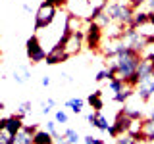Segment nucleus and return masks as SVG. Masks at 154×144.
Masks as SVG:
<instances>
[{"instance_id": "f704fd0d", "label": "nucleus", "mask_w": 154, "mask_h": 144, "mask_svg": "<svg viewBox=\"0 0 154 144\" xmlns=\"http://www.w3.org/2000/svg\"><path fill=\"white\" fill-rule=\"evenodd\" d=\"M56 144H71V142H69V140L66 138V134H62L60 138H56Z\"/></svg>"}, {"instance_id": "f8f14e48", "label": "nucleus", "mask_w": 154, "mask_h": 144, "mask_svg": "<svg viewBox=\"0 0 154 144\" xmlns=\"http://www.w3.org/2000/svg\"><path fill=\"white\" fill-rule=\"evenodd\" d=\"M141 142H154V119H143V133H141Z\"/></svg>"}, {"instance_id": "cd10ccee", "label": "nucleus", "mask_w": 154, "mask_h": 144, "mask_svg": "<svg viewBox=\"0 0 154 144\" xmlns=\"http://www.w3.org/2000/svg\"><path fill=\"white\" fill-rule=\"evenodd\" d=\"M46 131H50V134L54 138H60L62 136V134L56 131V119H54V121H46Z\"/></svg>"}, {"instance_id": "4be33fe9", "label": "nucleus", "mask_w": 154, "mask_h": 144, "mask_svg": "<svg viewBox=\"0 0 154 144\" xmlns=\"http://www.w3.org/2000/svg\"><path fill=\"white\" fill-rule=\"evenodd\" d=\"M110 90H112V92L116 94V92H122V90L125 88V86H127V83H125L123 79H118V77H116V79H112L110 81Z\"/></svg>"}, {"instance_id": "c756f323", "label": "nucleus", "mask_w": 154, "mask_h": 144, "mask_svg": "<svg viewBox=\"0 0 154 144\" xmlns=\"http://www.w3.org/2000/svg\"><path fill=\"white\" fill-rule=\"evenodd\" d=\"M83 144H104V140H100V138H94L93 134H87L83 138Z\"/></svg>"}, {"instance_id": "a878e982", "label": "nucleus", "mask_w": 154, "mask_h": 144, "mask_svg": "<svg viewBox=\"0 0 154 144\" xmlns=\"http://www.w3.org/2000/svg\"><path fill=\"white\" fill-rule=\"evenodd\" d=\"M64 134H66V138H67V140H69L71 144H79V140H81L79 133H77V131H73V129H66V131H64Z\"/></svg>"}, {"instance_id": "412c9836", "label": "nucleus", "mask_w": 154, "mask_h": 144, "mask_svg": "<svg viewBox=\"0 0 154 144\" xmlns=\"http://www.w3.org/2000/svg\"><path fill=\"white\" fill-rule=\"evenodd\" d=\"M141 140H139L137 136H133L131 133H123V134H119L118 138H116V144H139Z\"/></svg>"}, {"instance_id": "5701e85b", "label": "nucleus", "mask_w": 154, "mask_h": 144, "mask_svg": "<svg viewBox=\"0 0 154 144\" xmlns=\"http://www.w3.org/2000/svg\"><path fill=\"white\" fill-rule=\"evenodd\" d=\"M14 138L16 134H12L6 129H0V144H14Z\"/></svg>"}, {"instance_id": "72a5a7b5", "label": "nucleus", "mask_w": 154, "mask_h": 144, "mask_svg": "<svg viewBox=\"0 0 154 144\" xmlns=\"http://www.w3.org/2000/svg\"><path fill=\"white\" fill-rule=\"evenodd\" d=\"M41 112H42V113H45V115H48V113H50V112H52V106H48L46 102H42V110H41Z\"/></svg>"}, {"instance_id": "423d86ee", "label": "nucleus", "mask_w": 154, "mask_h": 144, "mask_svg": "<svg viewBox=\"0 0 154 144\" xmlns=\"http://www.w3.org/2000/svg\"><path fill=\"white\" fill-rule=\"evenodd\" d=\"M135 121V119H131L127 113L123 112H118V115H116V119H114V123L110 125V129L106 133L110 134L112 138H118L119 134H123V133H129V129H131V123Z\"/></svg>"}, {"instance_id": "9d476101", "label": "nucleus", "mask_w": 154, "mask_h": 144, "mask_svg": "<svg viewBox=\"0 0 154 144\" xmlns=\"http://www.w3.org/2000/svg\"><path fill=\"white\" fill-rule=\"evenodd\" d=\"M23 119L19 117L17 113H14V115H8V117H2L0 119V129H6V131H10L12 134H17L19 131L23 129Z\"/></svg>"}, {"instance_id": "bb28decb", "label": "nucleus", "mask_w": 154, "mask_h": 144, "mask_svg": "<svg viewBox=\"0 0 154 144\" xmlns=\"http://www.w3.org/2000/svg\"><path fill=\"white\" fill-rule=\"evenodd\" d=\"M16 113H17L21 119H25V115H27V113H31V102H29V100H27V102H23V104L17 108V112H16Z\"/></svg>"}, {"instance_id": "6e6552de", "label": "nucleus", "mask_w": 154, "mask_h": 144, "mask_svg": "<svg viewBox=\"0 0 154 144\" xmlns=\"http://www.w3.org/2000/svg\"><path fill=\"white\" fill-rule=\"evenodd\" d=\"M69 60V56H67L66 48L62 42H56L54 46L48 50V56H46V65H56V64H62V62H67Z\"/></svg>"}, {"instance_id": "b1692460", "label": "nucleus", "mask_w": 154, "mask_h": 144, "mask_svg": "<svg viewBox=\"0 0 154 144\" xmlns=\"http://www.w3.org/2000/svg\"><path fill=\"white\" fill-rule=\"evenodd\" d=\"M123 112L129 115L131 119H135V121H139V119H143V112L141 110H133L131 106H123Z\"/></svg>"}, {"instance_id": "39448f33", "label": "nucleus", "mask_w": 154, "mask_h": 144, "mask_svg": "<svg viewBox=\"0 0 154 144\" xmlns=\"http://www.w3.org/2000/svg\"><path fill=\"white\" fill-rule=\"evenodd\" d=\"M25 50H27V58H29L31 64H41V62H45L46 56H48V52L41 46V40H38L37 35H31L27 38Z\"/></svg>"}, {"instance_id": "ea45409f", "label": "nucleus", "mask_w": 154, "mask_h": 144, "mask_svg": "<svg viewBox=\"0 0 154 144\" xmlns=\"http://www.w3.org/2000/svg\"><path fill=\"white\" fill-rule=\"evenodd\" d=\"M23 12H27V14H31V8L27 6V4H23Z\"/></svg>"}, {"instance_id": "0eeeda50", "label": "nucleus", "mask_w": 154, "mask_h": 144, "mask_svg": "<svg viewBox=\"0 0 154 144\" xmlns=\"http://www.w3.org/2000/svg\"><path fill=\"white\" fill-rule=\"evenodd\" d=\"M83 42H85V31H79V33H71L67 37V40L64 42V48L67 52V56H77L83 48Z\"/></svg>"}, {"instance_id": "f257e3e1", "label": "nucleus", "mask_w": 154, "mask_h": 144, "mask_svg": "<svg viewBox=\"0 0 154 144\" xmlns=\"http://www.w3.org/2000/svg\"><path fill=\"white\" fill-rule=\"evenodd\" d=\"M106 62H108L110 69L116 71V77H118V79H123L125 83H127V81L137 73L139 65H141V62H143V56H141V52L133 50V48H127V50H123L122 54H118V56L106 58Z\"/></svg>"}, {"instance_id": "ddd939ff", "label": "nucleus", "mask_w": 154, "mask_h": 144, "mask_svg": "<svg viewBox=\"0 0 154 144\" xmlns=\"http://www.w3.org/2000/svg\"><path fill=\"white\" fill-rule=\"evenodd\" d=\"M87 102H89V106L93 108V112H100V110L104 108V102H102V90H94L93 94H89Z\"/></svg>"}, {"instance_id": "a211bd4d", "label": "nucleus", "mask_w": 154, "mask_h": 144, "mask_svg": "<svg viewBox=\"0 0 154 144\" xmlns=\"http://www.w3.org/2000/svg\"><path fill=\"white\" fill-rule=\"evenodd\" d=\"M33 136H35V134H31V133H27L25 129H21V131L16 134V138H14V144H35L33 142Z\"/></svg>"}, {"instance_id": "6ab92c4d", "label": "nucleus", "mask_w": 154, "mask_h": 144, "mask_svg": "<svg viewBox=\"0 0 154 144\" xmlns=\"http://www.w3.org/2000/svg\"><path fill=\"white\" fill-rule=\"evenodd\" d=\"M29 79H31V73H29L27 67H21L19 71H17V69L14 71V81H16L17 85H25Z\"/></svg>"}, {"instance_id": "dca6fc26", "label": "nucleus", "mask_w": 154, "mask_h": 144, "mask_svg": "<svg viewBox=\"0 0 154 144\" xmlns=\"http://www.w3.org/2000/svg\"><path fill=\"white\" fill-rule=\"evenodd\" d=\"M33 142L35 144H54L56 138L50 134V131H37L35 136H33Z\"/></svg>"}, {"instance_id": "20e7f679", "label": "nucleus", "mask_w": 154, "mask_h": 144, "mask_svg": "<svg viewBox=\"0 0 154 144\" xmlns=\"http://www.w3.org/2000/svg\"><path fill=\"white\" fill-rule=\"evenodd\" d=\"M104 38V29L98 25L96 21H91L85 29V44L89 50H100Z\"/></svg>"}, {"instance_id": "7c9ffc66", "label": "nucleus", "mask_w": 154, "mask_h": 144, "mask_svg": "<svg viewBox=\"0 0 154 144\" xmlns=\"http://www.w3.org/2000/svg\"><path fill=\"white\" fill-rule=\"evenodd\" d=\"M135 10H141V6H146V0H127Z\"/></svg>"}, {"instance_id": "c9c22d12", "label": "nucleus", "mask_w": 154, "mask_h": 144, "mask_svg": "<svg viewBox=\"0 0 154 144\" xmlns=\"http://www.w3.org/2000/svg\"><path fill=\"white\" fill-rule=\"evenodd\" d=\"M146 8L148 12H154V0H146Z\"/></svg>"}, {"instance_id": "4468645a", "label": "nucleus", "mask_w": 154, "mask_h": 144, "mask_svg": "<svg viewBox=\"0 0 154 144\" xmlns=\"http://www.w3.org/2000/svg\"><path fill=\"white\" fill-rule=\"evenodd\" d=\"M152 73H154V62L152 60H144V58H143L141 65H139V69H137L139 81L144 79V77H148V75H152Z\"/></svg>"}, {"instance_id": "2eb2a0df", "label": "nucleus", "mask_w": 154, "mask_h": 144, "mask_svg": "<svg viewBox=\"0 0 154 144\" xmlns=\"http://www.w3.org/2000/svg\"><path fill=\"white\" fill-rule=\"evenodd\" d=\"M135 92H137V88H135V86H129V85H127V86H125V88L122 90V92H116V94H114V102L125 104V102H127V100L131 98Z\"/></svg>"}, {"instance_id": "9b49d317", "label": "nucleus", "mask_w": 154, "mask_h": 144, "mask_svg": "<svg viewBox=\"0 0 154 144\" xmlns=\"http://www.w3.org/2000/svg\"><path fill=\"white\" fill-rule=\"evenodd\" d=\"M87 121H89V125H93V127L100 129V131H108L110 125H112V123H108V119H106L100 112H91V113H87Z\"/></svg>"}, {"instance_id": "f3484780", "label": "nucleus", "mask_w": 154, "mask_h": 144, "mask_svg": "<svg viewBox=\"0 0 154 144\" xmlns=\"http://www.w3.org/2000/svg\"><path fill=\"white\" fill-rule=\"evenodd\" d=\"M148 23V12H143V10H137L133 16V21H131V27H137L141 29L143 25H146Z\"/></svg>"}, {"instance_id": "393cba45", "label": "nucleus", "mask_w": 154, "mask_h": 144, "mask_svg": "<svg viewBox=\"0 0 154 144\" xmlns=\"http://www.w3.org/2000/svg\"><path fill=\"white\" fill-rule=\"evenodd\" d=\"M94 21H96V23H98V25H100V27H102V29H106V27H108V25H110V23H112V17H110V16H108V14H106V10H104V12H102V14H100V16H98V17H96V19H94Z\"/></svg>"}, {"instance_id": "1a4fd4ad", "label": "nucleus", "mask_w": 154, "mask_h": 144, "mask_svg": "<svg viewBox=\"0 0 154 144\" xmlns=\"http://www.w3.org/2000/svg\"><path fill=\"white\" fill-rule=\"evenodd\" d=\"M137 94H139V98H141V100H144V102H148V100L152 98V94H154V73L139 81Z\"/></svg>"}, {"instance_id": "7ed1b4c3", "label": "nucleus", "mask_w": 154, "mask_h": 144, "mask_svg": "<svg viewBox=\"0 0 154 144\" xmlns=\"http://www.w3.org/2000/svg\"><path fill=\"white\" fill-rule=\"evenodd\" d=\"M56 14H58L56 6H52V4H48V2H42L37 10V14H35V31L50 27L52 21L56 19Z\"/></svg>"}, {"instance_id": "c85d7f7f", "label": "nucleus", "mask_w": 154, "mask_h": 144, "mask_svg": "<svg viewBox=\"0 0 154 144\" xmlns=\"http://www.w3.org/2000/svg\"><path fill=\"white\" fill-rule=\"evenodd\" d=\"M54 119H56V123H67V113L62 112V110H58L54 113Z\"/></svg>"}, {"instance_id": "58836bf2", "label": "nucleus", "mask_w": 154, "mask_h": 144, "mask_svg": "<svg viewBox=\"0 0 154 144\" xmlns=\"http://www.w3.org/2000/svg\"><path fill=\"white\" fill-rule=\"evenodd\" d=\"M46 104H48V106H52V108H54V106H56V102H54V100H52V98H48V100H46Z\"/></svg>"}, {"instance_id": "2f4dec72", "label": "nucleus", "mask_w": 154, "mask_h": 144, "mask_svg": "<svg viewBox=\"0 0 154 144\" xmlns=\"http://www.w3.org/2000/svg\"><path fill=\"white\" fill-rule=\"evenodd\" d=\"M23 129H25V131H27V133H31V134H35V133L38 131V125H37V123H31V125H29V123H25V125H23Z\"/></svg>"}, {"instance_id": "e433bc0d", "label": "nucleus", "mask_w": 154, "mask_h": 144, "mask_svg": "<svg viewBox=\"0 0 154 144\" xmlns=\"http://www.w3.org/2000/svg\"><path fill=\"white\" fill-rule=\"evenodd\" d=\"M50 85V77H42V86H48Z\"/></svg>"}, {"instance_id": "aec40b11", "label": "nucleus", "mask_w": 154, "mask_h": 144, "mask_svg": "<svg viewBox=\"0 0 154 144\" xmlns=\"http://www.w3.org/2000/svg\"><path fill=\"white\" fill-rule=\"evenodd\" d=\"M83 104H85V102H83L81 98H69V100L66 102V108H69L73 113L79 115L81 112H83Z\"/></svg>"}, {"instance_id": "4c0bfd02", "label": "nucleus", "mask_w": 154, "mask_h": 144, "mask_svg": "<svg viewBox=\"0 0 154 144\" xmlns=\"http://www.w3.org/2000/svg\"><path fill=\"white\" fill-rule=\"evenodd\" d=\"M60 77H64V79L67 81V83H71V81H73V79H71V77H69V75H67V73H62Z\"/></svg>"}, {"instance_id": "a19ab883", "label": "nucleus", "mask_w": 154, "mask_h": 144, "mask_svg": "<svg viewBox=\"0 0 154 144\" xmlns=\"http://www.w3.org/2000/svg\"><path fill=\"white\" fill-rule=\"evenodd\" d=\"M150 60H152V62H154V56H152V58H150Z\"/></svg>"}, {"instance_id": "f03ea898", "label": "nucleus", "mask_w": 154, "mask_h": 144, "mask_svg": "<svg viewBox=\"0 0 154 144\" xmlns=\"http://www.w3.org/2000/svg\"><path fill=\"white\" fill-rule=\"evenodd\" d=\"M135 12H137V10H135L129 2H110L108 6H106V14L112 17V21L122 23L125 27L131 25Z\"/></svg>"}, {"instance_id": "473e14b6", "label": "nucleus", "mask_w": 154, "mask_h": 144, "mask_svg": "<svg viewBox=\"0 0 154 144\" xmlns=\"http://www.w3.org/2000/svg\"><path fill=\"white\" fill-rule=\"evenodd\" d=\"M48 4H52V6H56V8H62V6H66L67 4V0H46Z\"/></svg>"}]
</instances>
